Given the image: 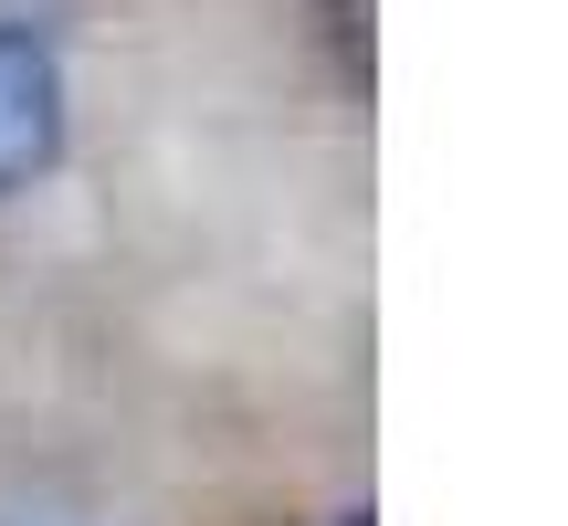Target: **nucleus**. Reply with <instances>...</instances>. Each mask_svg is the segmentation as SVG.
Instances as JSON below:
<instances>
[{
	"mask_svg": "<svg viewBox=\"0 0 568 526\" xmlns=\"http://www.w3.org/2000/svg\"><path fill=\"white\" fill-rule=\"evenodd\" d=\"M63 159V63L32 21H0V190H32Z\"/></svg>",
	"mask_w": 568,
	"mask_h": 526,
	"instance_id": "obj_1",
	"label": "nucleus"
},
{
	"mask_svg": "<svg viewBox=\"0 0 568 526\" xmlns=\"http://www.w3.org/2000/svg\"><path fill=\"white\" fill-rule=\"evenodd\" d=\"M347 526H368V516H347Z\"/></svg>",
	"mask_w": 568,
	"mask_h": 526,
	"instance_id": "obj_2",
	"label": "nucleus"
}]
</instances>
